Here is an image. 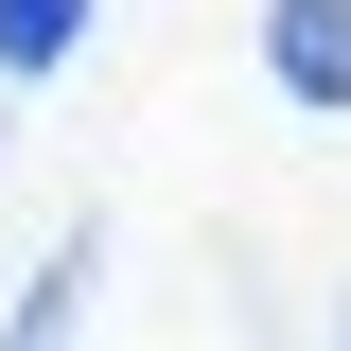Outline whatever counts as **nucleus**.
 I'll return each instance as SVG.
<instances>
[{"label":"nucleus","mask_w":351,"mask_h":351,"mask_svg":"<svg viewBox=\"0 0 351 351\" xmlns=\"http://www.w3.org/2000/svg\"><path fill=\"white\" fill-rule=\"evenodd\" d=\"M263 71H281V106L351 123V0H263Z\"/></svg>","instance_id":"1"},{"label":"nucleus","mask_w":351,"mask_h":351,"mask_svg":"<svg viewBox=\"0 0 351 351\" xmlns=\"http://www.w3.org/2000/svg\"><path fill=\"white\" fill-rule=\"evenodd\" d=\"M71 36H88V0H0V53H18V71H53Z\"/></svg>","instance_id":"2"},{"label":"nucleus","mask_w":351,"mask_h":351,"mask_svg":"<svg viewBox=\"0 0 351 351\" xmlns=\"http://www.w3.org/2000/svg\"><path fill=\"white\" fill-rule=\"evenodd\" d=\"M18 351H71V263L36 281V316H18Z\"/></svg>","instance_id":"3"}]
</instances>
